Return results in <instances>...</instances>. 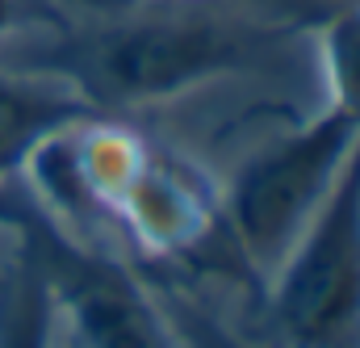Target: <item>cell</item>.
I'll list each match as a JSON object with an SVG mask.
<instances>
[{
    "label": "cell",
    "mask_w": 360,
    "mask_h": 348,
    "mask_svg": "<svg viewBox=\"0 0 360 348\" xmlns=\"http://www.w3.org/2000/svg\"><path fill=\"white\" fill-rule=\"evenodd\" d=\"M356 139L360 122L327 105L319 118L264 143L226 185L210 244L222 240L235 268L264 285L327 201Z\"/></svg>",
    "instance_id": "1"
},
{
    "label": "cell",
    "mask_w": 360,
    "mask_h": 348,
    "mask_svg": "<svg viewBox=\"0 0 360 348\" xmlns=\"http://www.w3.org/2000/svg\"><path fill=\"white\" fill-rule=\"evenodd\" d=\"M264 46L269 34L260 25L184 13L105 30L76 51V63L55 72L72 76L105 113V105L168 101L205 80L252 68L264 55Z\"/></svg>",
    "instance_id": "2"
},
{
    "label": "cell",
    "mask_w": 360,
    "mask_h": 348,
    "mask_svg": "<svg viewBox=\"0 0 360 348\" xmlns=\"http://www.w3.org/2000/svg\"><path fill=\"white\" fill-rule=\"evenodd\" d=\"M264 328L281 348H360V139L264 281Z\"/></svg>",
    "instance_id": "3"
},
{
    "label": "cell",
    "mask_w": 360,
    "mask_h": 348,
    "mask_svg": "<svg viewBox=\"0 0 360 348\" xmlns=\"http://www.w3.org/2000/svg\"><path fill=\"white\" fill-rule=\"evenodd\" d=\"M34 281L63 315L80 348H184L172 315L113 252H96L55 231L38 210L25 218Z\"/></svg>",
    "instance_id": "4"
},
{
    "label": "cell",
    "mask_w": 360,
    "mask_h": 348,
    "mask_svg": "<svg viewBox=\"0 0 360 348\" xmlns=\"http://www.w3.org/2000/svg\"><path fill=\"white\" fill-rule=\"evenodd\" d=\"M218 201L222 193L188 156L147 139L113 201V223L143 256H193L214 235Z\"/></svg>",
    "instance_id": "5"
},
{
    "label": "cell",
    "mask_w": 360,
    "mask_h": 348,
    "mask_svg": "<svg viewBox=\"0 0 360 348\" xmlns=\"http://www.w3.org/2000/svg\"><path fill=\"white\" fill-rule=\"evenodd\" d=\"M101 109L63 72H8L0 68V185L25 173L34 151L55 135L96 118Z\"/></svg>",
    "instance_id": "6"
},
{
    "label": "cell",
    "mask_w": 360,
    "mask_h": 348,
    "mask_svg": "<svg viewBox=\"0 0 360 348\" xmlns=\"http://www.w3.org/2000/svg\"><path fill=\"white\" fill-rule=\"evenodd\" d=\"M319 51H323V76H327V92H331V109L360 122V4L340 8L335 17L323 21Z\"/></svg>",
    "instance_id": "7"
},
{
    "label": "cell",
    "mask_w": 360,
    "mask_h": 348,
    "mask_svg": "<svg viewBox=\"0 0 360 348\" xmlns=\"http://www.w3.org/2000/svg\"><path fill=\"white\" fill-rule=\"evenodd\" d=\"M0 348H46V298L42 285H21L0 306Z\"/></svg>",
    "instance_id": "8"
},
{
    "label": "cell",
    "mask_w": 360,
    "mask_h": 348,
    "mask_svg": "<svg viewBox=\"0 0 360 348\" xmlns=\"http://www.w3.org/2000/svg\"><path fill=\"white\" fill-rule=\"evenodd\" d=\"M168 315H172V328H176L184 348H248L239 336H231L222 323H214L197 306H180V311H168Z\"/></svg>",
    "instance_id": "9"
},
{
    "label": "cell",
    "mask_w": 360,
    "mask_h": 348,
    "mask_svg": "<svg viewBox=\"0 0 360 348\" xmlns=\"http://www.w3.org/2000/svg\"><path fill=\"white\" fill-rule=\"evenodd\" d=\"M30 210H34L30 197H8V185H0V223H17V227H25Z\"/></svg>",
    "instance_id": "10"
},
{
    "label": "cell",
    "mask_w": 360,
    "mask_h": 348,
    "mask_svg": "<svg viewBox=\"0 0 360 348\" xmlns=\"http://www.w3.org/2000/svg\"><path fill=\"white\" fill-rule=\"evenodd\" d=\"M17 21V0H0V34H8Z\"/></svg>",
    "instance_id": "11"
},
{
    "label": "cell",
    "mask_w": 360,
    "mask_h": 348,
    "mask_svg": "<svg viewBox=\"0 0 360 348\" xmlns=\"http://www.w3.org/2000/svg\"><path fill=\"white\" fill-rule=\"evenodd\" d=\"M352 4H360V0H344V8H352Z\"/></svg>",
    "instance_id": "12"
}]
</instances>
